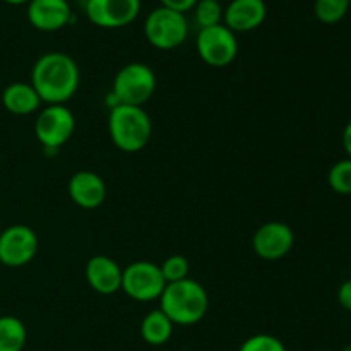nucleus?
Wrapping results in <instances>:
<instances>
[{
  "label": "nucleus",
  "mask_w": 351,
  "mask_h": 351,
  "mask_svg": "<svg viewBox=\"0 0 351 351\" xmlns=\"http://www.w3.org/2000/svg\"><path fill=\"white\" fill-rule=\"evenodd\" d=\"M341 143H343V149H345L346 153V158H351V120L346 123L345 129H343Z\"/></svg>",
  "instance_id": "obj_26"
},
{
  "label": "nucleus",
  "mask_w": 351,
  "mask_h": 351,
  "mask_svg": "<svg viewBox=\"0 0 351 351\" xmlns=\"http://www.w3.org/2000/svg\"><path fill=\"white\" fill-rule=\"evenodd\" d=\"M239 351H287V346L276 336L261 332V335H254L247 338L240 345Z\"/></svg>",
  "instance_id": "obj_23"
},
{
  "label": "nucleus",
  "mask_w": 351,
  "mask_h": 351,
  "mask_svg": "<svg viewBox=\"0 0 351 351\" xmlns=\"http://www.w3.org/2000/svg\"><path fill=\"white\" fill-rule=\"evenodd\" d=\"M144 36L158 50H175L189 36V21L185 14L160 5L147 14L144 21Z\"/></svg>",
  "instance_id": "obj_5"
},
{
  "label": "nucleus",
  "mask_w": 351,
  "mask_h": 351,
  "mask_svg": "<svg viewBox=\"0 0 351 351\" xmlns=\"http://www.w3.org/2000/svg\"><path fill=\"white\" fill-rule=\"evenodd\" d=\"M173 322L167 317L165 312L156 308V311H151L149 314L144 315L139 331L144 343L151 346H161L170 341V338L173 336Z\"/></svg>",
  "instance_id": "obj_17"
},
{
  "label": "nucleus",
  "mask_w": 351,
  "mask_h": 351,
  "mask_svg": "<svg viewBox=\"0 0 351 351\" xmlns=\"http://www.w3.org/2000/svg\"><path fill=\"white\" fill-rule=\"evenodd\" d=\"M141 5V0H86L84 14L95 26L119 29L137 19Z\"/></svg>",
  "instance_id": "obj_10"
},
{
  "label": "nucleus",
  "mask_w": 351,
  "mask_h": 351,
  "mask_svg": "<svg viewBox=\"0 0 351 351\" xmlns=\"http://www.w3.org/2000/svg\"><path fill=\"white\" fill-rule=\"evenodd\" d=\"M75 117L65 105H47L34 122V136L45 149H58L71 141Z\"/></svg>",
  "instance_id": "obj_8"
},
{
  "label": "nucleus",
  "mask_w": 351,
  "mask_h": 351,
  "mask_svg": "<svg viewBox=\"0 0 351 351\" xmlns=\"http://www.w3.org/2000/svg\"><path fill=\"white\" fill-rule=\"evenodd\" d=\"M27 341V329L19 317H0V351H23Z\"/></svg>",
  "instance_id": "obj_18"
},
{
  "label": "nucleus",
  "mask_w": 351,
  "mask_h": 351,
  "mask_svg": "<svg viewBox=\"0 0 351 351\" xmlns=\"http://www.w3.org/2000/svg\"><path fill=\"white\" fill-rule=\"evenodd\" d=\"M167 281L158 264L151 261H136L123 267L122 291L132 300L146 304V302L160 300Z\"/></svg>",
  "instance_id": "obj_7"
},
{
  "label": "nucleus",
  "mask_w": 351,
  "mask_h": 351,
  "mask_svg": "<svg viewBox=\"0 0 351 351\" xmlns=\"http://www.w3.org/2000/svg\"><path fill=\"white\" fill-rule=\"evenodd\" d=\"M328 184L339 195H351V158L339 160L329 168Z\"/></svg>",
  "instance_id": "obj_21"
},
{
  "label": "nucleus",
  "mask_w": 351,
  "mask_h": 351,
  "mask_svg": "<svg viewBox=\"0 0 351 351\" xmlns=\"http://www.w3.org/2000/svg\"><path fill=\"white\" fill-rule=\"evenodd\" d=\"M156 91V74L143 62H130L115 74L110 91V108L115 105L143 106Z\"/></svg>",
  "instance_id": "obj_4"
},
{
  "label": "nucleus",
  "mask_w": 351,
  "mask_h": 351,
  "mask_svg": "<svg viewBox=\"0 0 351 351\" xmlns=\"http://www.w3.org/2000/svg\"><path fill=\"white\" fill-rule=\"evenodd\" d=\"M123 267L108 256H93L86 263V281L99 295H113L122 290Z\"/></svg>",
  "instance_id": "obj_15"
},
{
  "label": "nucleus",
  "mask_w": 351,
  "mask_h": 351,
  "mask_svg": "<svg viewBox=\"0 0 351 351\" xmlns=\"http://www.w3.org/2000/svg\"><path fill=\"white\" fill-rule=\"evenodd\" d=\"M267 16L264 0H232L223 10V24L233 33H249L263 26Z\"/></svg>",
  "instance_id": "obj_14"
},
{
  "label": "nucleus",
  "mask_w": 351,
  "mask_h": 351,
  "mask_svg": "<svg viewBox=\"0 0 351 351\" xmlns=\"http://www.w3.org/2000/svg\"><path fill=\"white\" fill-rule=\"evenodd\" d=\"M295 245V233L287 223L267 221L256 230L252 237V249L261 259L280 261L291 252Z\"/></svg>",
  "instance_id": "obj_11"
},
{
  "label": "nucleus",
  "mask_w": 351,
  "mask_h": 351,
  "mask_svg": "<svg viewBox=\"0 0 351 351\" xmlns=\"http://www.w3.org/2000/svg\"><path fill=\"white\" fill-rule=\"evenodd\" d=\"M350 10V0H315L314 14L322 24H338Z\"/></svg>",
  "instance_id": "obj_19"
},
{
  "label": "nucleus",
  "mask_w": 351,
  "mask_h": 351,
  "mask_svg": "<svg viewBox=\"0 0 351 351\" xmlns=\"http://www.w3.org/2000/svg\"><path fill=\"white\" fill-rule=\"evenodd\" d=\"M208 291L192 278L167 283L160 297V311L165 312L175 326L197 324L208 314Z\"/></svg>",
  "instance_id": "obj_2"
},
{
  "label": "nucleus",
  "mask_w": 351,
  "mask_h": 351,
  "mask_svg": "<svg viewBox=\"0 0 351 351\" xmlns=\"http://www.w3.org/2000/svg\"><path fill=\"white\" fill-rule=\"evenodd\" d=\"M194 21L199 29L223 24V5L219 0H197L194 9Z\"/></svg>",
  "instance_id": "obj_20"
},
{
  "label": "nucleus",
  "mask_w": 351,
  "mask_h": 351,
  "mask_svg": "<svg viewBox=\"0 0 351 351\" xmlns=\"http://www.w3.org/2000/svg\"><path fill=\"white\" fill-rule=\"evenodd\" d=\"M41 98L31 82L17 81L7 86L2 91V105L9 113L17 117H26L36 113L41 106Z\"/></svg>",
  "instance_id": "obj_16"
},
{
  "label": "nucleus",
  "mask_w": 351,
  "mask_h": 351,
  "mask_svg": "<svg viewBox=\"0 0 351 351\" xmlns=\"http://www.w3.org/2000/svg\"><path fill=\"white\" fill-rule=\"evenodd\" d=\"M338 302L345 311L351 312V280L343 281L338 288Z\"/></svg>",
  "instance_id": "obj_25"
},
{
  "label": "nucleus",
  "mask_w": 351,
  "mask_h": 351,
  "mask_svg": "<svg viewBox=\"0 0 351 351\" xmlns=\"http://www.w3.org/2000/svg\"><path fill=\"white\" fill-rule=\"evenodd\" d=\"M26 16L34 29L55 33L71 24L72 9L67 0H29Z\"/></svg>",
  "instance_id": "obj_12"
},
{
  "label": "nucleus",
  "mask_w": 351,
  "mask_h": 351,
  "mask_svg": "<svg viewBox=\"0 0 351 351\" xmlns=\"http://www.w3.org/2000/svg\"><path fill=\"white\" fill-rule=\"evenodd\" d=\"M69 197L81 209H98L106 201V184L98 173L91 170L75 171L69 180Z\"/></svg>",
  "instance_id": "obj_13"
},
{
  "label": "nucleus",
  "mask_w": 351,
  "mask_h": 351,
  "mask_svg": "<svg viewBox=\"0 0 351 351\" xmlns=\"http://www.w3.org/2000/svg\"><path fill=\"white\" fill-rule=\"evenodd\" d=\"M0 232H2V221H0Z\"/></svg>",
  "instance_id": "obj_30"
},
{
  "label": "nucleus",
  "mask_w": 351,
  "mask_h": 351,
  "mask_svg": "<svg viewBox=\"0 0 351 351\" xmlns=\"http://www.w3.org/2000/svg\"><path fill=\"white\" fill-rule=\"evenodd\" d=\"M161 5L167 7V9H171V10H177V12H189V10H192L195 7V3H197V0H160Z\"/></svg>",
  "instance_id": "obj_24"
},
{
  "label": "nucleus",
  "mask_w": 351,
  "mask_h": 351,
  "mask_svg": "<svg viewBox=\"0 0 351 351\" xmlns=\"http://www.w3.org/2000/svg\"><path fill=\"white\" fill-rule=\"evenodd\" d=\"M160 269L167 283H177V281L187 280L189 271H191V264H189V261L185 259L184 256L175 254V256L167 257V259L163 261Z\"/></svg>",
  "instance_id": "obj_22"
},
{
  "label": "nucleus",
  "mask_w": 351,
  "mask_h": 351,
  "mask_svg": "<svg viewBox=\"0 0 351 351\" xmlns=\"http://www.w3.org/2000/svg\"><path fill=\"white\" fill-rule=\"evenodd\" d=\"M341 351H351V343H350V345H346L345 348H341Z\"/></svg>",
  "instance_id": "obj_28"
},
{
  "label": "nucleus",
  "mask_w": 351,
  "mask_h": 351,
  "mask_svg": "<svg viewBox=\"0 0 351 351\" xmlns=\"http://www.w3.org/2000/svg\"><path fill=\"white\" fill-rule=\"evenodd\" d=\"M40 240L36 232L26 225H12L0 232V264L23 267L36 257Z\"/></svg>",
  "instance_id": "obj_9"
},
{
  "label": "nucleus",
  "mask_w": 351,
  "mask_h": 351,
  "mask_svg": "<svg viewBox=\"0 0 351 351\" xmlns=\"http://www.w3.org/2000/svg\"><path fill=\"white\" fill-rule=\"evenodd\" d=\"M81 82L79 65L64 51H47L31 69V86L47 105H65Z\"/></svg>",
  "instance_id": "obj_1"
},
{
  "label": "nucleus",
  "mask_w": 351,
  "mask_h": 351,
  "mask_svg": "<svg viewBox=\"0 0 351 351\" xmlns=\"http://www.w3.org/2000/svg\"><path fill=\"white\" fill-rule=\"evenodd\" d=\"M350 9H351V0H350Z\"/></svg>",
  "instance_id": "obj_31"
},
{
  "label": "nucleus",
  "mask_w": 351,
  "mask_h": 351,
  "mask_svg": "<svg viewBox=\"0 0 351 351\" xmlns=\"http://www.w3.org/2000/svg\"><path fill=\"white\" fill-rule=\"evenodd\" d=\"M2 2L9 3V5H24V3L27 5V2H29V0H2Z\"/></svg>",
  "instance_id": "obj_27"
},
{
  "label": "nucleus",
  "mask_w": 351,
  "mask_h": 351,
  "mask_svg": "<svg viewBox=\"0 0 351 351\" xmlns=\"http://www.w3.org/2000/svg\"><path fill=\"white\" fill-rule=\"evenodd\" d=\"M312 351H329V350H312Z\"/></svg>",
  "instance_id": "obj_29"
},
{
  "label": "nucleus",
  "mask_w": 351,
  "mask_h": 351,
  "mask_svg": "<svg viewBox=\"0 0 351 351\" xmlns=\"http://www.w3.org/2000/svg\"><path fill=\"white\" fill-rule=\"evenodd\" d=\"M108 134L123 153H139L149 144L153 122L143 106L115 105L108 113Z\"/></svg>",
  "instance_id": "obj_3"
},
{
  "label": "nucleus",
  "mask_w": 351,
  "mask_h": 351,
  "mask_svg": "<svg viewBox=\"0 0 351 351\" xmlns=\"http://www.w3.org/2000/svg\"><path fill=\"white\" fill-rule=\"evenodd\" d=\"M0 267H2V264H0Z\"/></svg>",
  "instance_id": "obj_32"
},
{
  "label": "nucleus",
  "mask_w": 351,
  "mask_h": 351,
  "mask_svg": "<svg viewBox=\"0 0 351 351\" xmlns=\"http://www.w3.org/2000/svg\"><path fill=\"white\" fill-rule=\"evenodd\" d=\"M195 51L209 67H228L239 55V40L225 24L204 27L199 29L195 38Z\"/></svg>",
  "instance_id": "obj_6"
}]
</instances>
